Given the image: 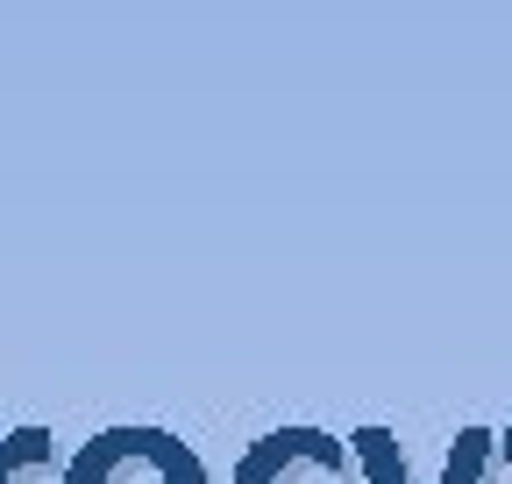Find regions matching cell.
I'll return each mask as SVG.
<instances>
[{"instance_id":"cell-1","label":"cell","mask_w":512,"mask_h":484,"mask_svg":"<svg viewBox=\"0 0 512 484\" xmlns=\"http://www.w3.org/2000/svg\"><path fill=\"white\" fill-rule=\"evenodd\" d=\"M64 484H207V470L164 428H107L72 456Z\"/></svg>"}]
</instances>
